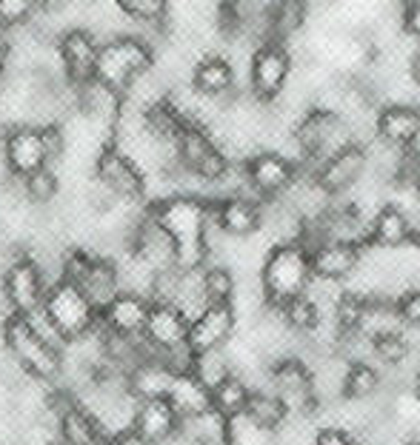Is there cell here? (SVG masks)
Returning <instances> with one entry per match:
<instances>
[{"label": "cell", "mask_w": 420, "mask_h": 445, "mask_svg": "<svg viewBox=\"0 0 420 445\" xmlns=\"http://www.w3.org/2000/svg\"><path fill=\"white\" fill-rule=\"evenodd\" d=\"M155 217L166 228V235L175 240L178 265L198 268L203 237H206V208L192 197H171L158 208Z\"/></svg>", "instance_id": "cell-1"}, {"label": "cell", "mask_w": 420, "mask_h": 445, "mask_svg": "<svg viewBox=\"0 0 420 445\" xmlns=\"http://www.w3.org/2000/svg\"><path fill=\"white\" fill-rule=\"evenodd\" d=\"M312 277V257L295 243L277 246L263 265V292L275 305H289L306 292Z\"/></svg>", "instance_id": "cell-2"}, {"label": "cell", "mask_w": 420, "mask_h": 445, "mask_svg": "<svg viewBox=\"0 0 420 445\" xmlns=\"http://www.w3.org/2000/svg\"><path fill=\"white\" fill-rule=\"evenodd\" d=\"M3 340L9 357L21 365V369L41 382H52L63 371V354L54 351L49 343L37 337L23 317H9L3 323Z\"/></svg>", "instance_id": "cell-3"}, {"label": "cell", "mask_w": 420, "mask_h": 445, "mask_svg": "<svg viewBox=\"0 0 420 445\" xmlns=\"http://www.w3.org/2000/svg\"><path fill=\"white\" fill-rule=\"evenodd\" d=\"M151 66V49L132 34H118L112 41L101 43V57H98V74L94 80L123 94L140 74H146Z\"/></svg>", "instance_id": "cell-4"}, {"label": "cell", "mask_w": 420, "mask_h": 445, "mask_svg": "<svg viewBox=\"0 0 420 445\" xmlns=\"http://www.w3.org/2000/svg\"><path fill=\"white\" fill-rule=\"evenodd\" d=\"M43 312L66 343L83 337L98 323V308L81 292V285H74L69 280H57L49 285V292L43 297Z\"/></svg>", "instance_id": "cell-5"}, {"label": "cell", "mask_w": 420, "mask_h": 445, "mask_svg": "<svg viewBox=\"0 0 420 445\" xmlns=\"http://www.w3.org/2000/svg\"><path fill=\"white\" fill-rule=\"evenodd\" d=\"M49 292L46 274L41 272V265L32 257H21L9 263L3 274V300L6 305L14 308V317H26L34 308L43 305V297Z\"/></svg>", "instance_id": "cell-6"}, {"label": "cell", "mask_w": 420, "mask_h": 445, "mask_svg": "<svg viewBox=\"0 0 420 445\" xmlns=\"http://www.w3.org/2000/svg\"><path fill=\"white\" fill-rule=\"evenodd\" d=\"M57 52H61V61L66 69V80L81 89L86 83L94 80L98 74V57H101V43L89 29L83 26H74L66 29L57 41Z\"/></svg>", "instance_id": "cell-7"}, {"label": "cell", "mask_w": 420, "mask_h": 445, "mask_svg": "<svg viewBox=\"0 0 420 445\" xmlns=\"http://www.w3.org/2000/svg\"><path fill=\"white\" fill-rule=\"evenodd\" d=\"M94 177H98V183H103L118 200L140 197L143 186H146L135 160L118 149H103L98 154V160H94Z\"/></svg>", "instance_id": "cell-8"}, {"label": "cell", "mask_w": 420, "mask_h": 445, "mask_svg": "<svg viewBox=\"0 0 420 445\" xmlns=\"http://www.w3.org/2000/svg\"><path fill=\"white\" fill-rule=\"evenodd\" d=\"M3 160L14 177H29L49 166L46 149L37 126H12L3 138Z\"/></svg>", "instance_id": "cell-9"}, {"label": "cell", "mask_w": 420, "mask_h": 445, "mask_svg": "<svg viewBox=\"0 0 420 445\" xmlns=\"http://www.w3.org/2000/svg\"><path fill=\"white\" fill-rule=\"evenodd\" d=\"M235 308L232 305H206L203 312L189 323V351L192 354H206L215 351V348H223L229 340H232L235 332Z\"/></svg>", "instance_id": "cell-10"}, {"label": "cell", "mask_w": 420, "mask_h": 445, "mask_svg": "<svg viewBox=\"0 0 420 445\" xmlns=\"http://www.w3.org/2000/svg\"><path fill=\"white\" fill-rule=\"evenodd\" d=\"M189 320L175 303H151L146 317L143 340L155 345L158 351H175L189 343Z\"/></svg>", "instance_id": "cell-11"}, {"label": "cell", "mask_w": 420, "mask_h": 445, "mask_svg": "<svg viewBox=\"0 0 420 445\" xmlns=\"http://www.w3.org/2000/svg\"><path fill=\"white\" fill-rule=\"evenodd\" d=\"M289 54L280 46H260L249 63V80L258 100H275L289 80Z\"/></svg>", "instance_id": "cell-12"}, {"label": "cell", "mask_w": 420, "mask_h": 445, "mask_svg": "<svg viewBox=\"0 0 420 445\" xmlns=\"http://www.w3.org/2000/svg\"><path fill=\"white\" fill-rule=\"evenodd\" d=\"M178 425H180V414L171 409V402L166 397H143V400H138L135 422H132V431H135L138 442H143V445L166 442L171 434L178 431Z\"/></svg>", "instance_id": "cell-13"}, {"label": "cell", "mask_w": 420, "mask_h": 445, "mask_svg": "<svg viewBox=\"0 0 420 445\" xmlns=\"http://www.w3.org/2000/svg\"><path fill=\"white\" fill-rule=\"evenodd\" d=\"M149 305L140 294H129L123 292L118 300H112V305H106L101 312V320L109 332H118L123 337L140 340L146 332V317H149Z\"/></svg>", "instance_id": "cell-14"}, {"label": "cell", "mask_w": 420, "mask_h": 445, "mask_svg": "<svg viewBox=\"0 0 420 445\" xmlns=\"http://www.w3.org/2000/svg\"><path fill=\"white\" fill-rule=\"evenodd\" d=\"M366 169V154L357 146H340L335 154H329V160L320 169V188L323 191H343L349 188Z\"/></svg>", "instance_id": "cell-15"}, {"label": "cell", "mask_w": 420, "mask_h": 445, "mask_svg": "<svg viewBox=\"0 0 420 445\" xmlns=\"http://www.w3.org/2000/svg\"><path fill=\"white\" fill-rule=\"evenodd\" d=\"M74 285H81V292L92 300V305L98 308V312H103L106 305H112V300H118L123 294L118 268H114V263L101 260V257H92L86 274L81 277V283H74Z\"/></svg>", "instance_id": "cell-16"}, {"label": "cell", "mask_w": 420, "mask_h": 445, "mask_svg": "<svg viewBox=\"0 0 420 445\" xmlns=\"http://www.w3.org/2000/svg\"><path fill=\"white\" fill-rule=\"evenodd\" d=\"M246 177H249V186L260 195H277L289 186L292 180V166L286 158L275 151H260L249 160L246 166Z\"/></svg>", "instance_id": "cell-17"}, {"label": "cell", "mask_w": 420, "mask_h": 445, "mask_svg": "<svg viewBox=\"0 0 420 445\" xmlns=\"http://www.w3.org/2000/svg\"><path fill=\"white\" fill-rule=\"evenodd\" d=\"M166 400L171 402V409H175L180 417H192V420L212 409V391H209L192 371L178 374L175 380H171V389H169Z\"/></svg>", "instance_id": "cell-18"}, {"label": "cell", "mask_w": 420, "mask_h": 445, "mask_svg": "<svg viewBox=\"0 0 420 445\" xmlns=\"http://www.w3.org/2000/svg\"><path fill=\"white\" fill-rule=\"evenodd\" d=\"M192 86L206 94V98H220V94L232 91L235 86V69L232 63L226 61L220 54H209L195 66V74H192Z\"/></svg>", "instance_id": "cell-19"}, {"label": "cell", "mask_w": 420, "mask_h": 445, "mask_svg": "<svg viewBox=\"0 0 420 445\" xmlns=\"http://www.w3.org/2000/svg\"><path fill=\"white\" fill-rule=\"evenodd\" d=\"M377 131L392 146H409L420 131V114L409 106H389L377 118Z\"/></svg>", "instance_id": "cell-20"}, {"label": "cell", "mask_w": 420, "mask_h": 445, "mask_svg": "<svg viewBox=\"0 0 420 445\" xmlns=\"http://www.w3.org/2000/svg\"><path fill=\"white\" fill-rule=\"evenodd\" d=\"M218 226L232 237H246L260 226V208L246 197H229L215 215Z\"/></svg>", "instance_id": "cell-21"}, {"label": "cell", "mask_w": 420, "mask_h": 445, "mask_svg": "<svg viewBox=\"0 0 420 445\" xmlns=\"http://www.w3.org/2000/svg\"><path fill=\"white\" fill-rule=\"evenodd\" d=\"M57 428H61L63 445H101L103 442V428L94 420V414L86 411L83 405H74L69 414L57 420Z\"/></svg>", "instance_id": "cell-22"}, {"label": "cell", "mask_w": 420, "mask_h": 445, "mask_svg": "<svg viewBox=\"0 0 420 445\" xmlns=\"http://www.w3.org/2000/svg\"><path fill=\"white\" fill-rule=\"evenodd\" d=\"M355 265H357V248L352 243H329L312 257V272L329 280L346 277Z\"/></svg>", "instance_id": "cell-23"}, {"label": "cell", "mask_w": 420, "mask_h": 445, "mask_svg": "<svg viewBox=\"0 0 420 445\" xmlns=\"http://www.w3.org/2000/svg\"><path fill=\"white\" fill-rule=\"evenodd\" d=\"M277 397L286 402V409H295L297 402L309 397V374L297 360H286L275 369Z\"/></svg>", "instance_id": "cell-24"}, {"label": "cell", "mask_w": 420, "mask_h": 445, "mask_svg": "<svg viewBox=\"0 0 420 445\" xmlns=\"http://www.w3.org/2000/svg\"><path fill=\"white\" fill-rule=\"evenodd\" d=\"M340 131V120L332 111H312L297 129V140L306 151H320L332 143V138Z\"/></svg>", "instance_id": "cell-25"}, {"label": "cell", "mask_w": 420, "mask_h": 445, "mask_svg": "<svg viewBox=\"0 0 420 445\" xmlns=\"http://www.w3.org/2000/svg\"><path fill=\"white\" fill-rule=\"evenodd\" d=\"M192 374L206 385L209 391L220 389L229 377H235L232 374V360L223 354V348H215V351H206V354H195Z\"/></svg>", "instance_id": "cell-26"}, {"label": "cell", "mask_w": 420, "mask_h": 445, "mask_svg": "<svg viewBox=\"0 0 420 445\" xmlns=\"http://www.w3.org/2000/svg\"><path fill=\"white\" fill-rule=\"evenodd\" d=\"M57 195H61V174L52 166L23 177V200L29 206H37V208L52 206L57 200Z\"/></svg>", "instance_id": "cell-27"}, {"label": "cell", "mask_w": 420, "mask_h": 445, "mask_svg": "<svg viewBox=\"0 0 420 445\" xmlns=\"http://www.w3.org/2000/svg\"><path fill=\"white\" fill-rule=\"evenodd\" d=\"M246 417H249L252 422H258L260 428H280L286 414H289V409H286V402L277 397V394H252L249 402H246Z\"/></svg>", "instance_id": "cell-28"}, {"label": "cell", "mask_w": 420, "mask_h": 445, "mask_svg": "<svg viewBox=\"0 0 420 445\" xmlns=\"http://www.w3.org/2000/svg\"><path fill=\"white\" fill-rule=\"evenodd\" d=\"M175 151H178V160L186 171H192L209 151H215V143L206 138V134L198 126H183L178 140H175Z\"/></svg>", "instance_id": "cell-29"}, {"label": "cell", "mask_w": 420, "mask_h": 445, "mask_svg": "<svg viewBox=\"0 0 420 445\" xmlns=\"http://www.w3.org/2000/svg\"><path fill=\"white\" fill-rule=\"evenodd\" d=\"M249 397H252V391L246 389V382L243 380H238V377H229L220 389H215L212 391V409L218 411V414H223V417H238V414H243L246 411V402H249Z\"/></svg>", "instance_id": "cell-30"}, {"label": "cell", "mask_w": 420, "mask_h": 445, "mask_svg": "<svg viewBox=\"0 0 420 445\" xmlns=\"http://www.w3.org/2000/svg\"><path fill=\"white\" fill-rule=\"evenodd\" d=\"M226 439L232 442V445H277L275 431L260 428V425H258V422H252L246 414H238V417L229 420Z\"/></svg>", "instance_id": "cell-31"}, {"label": "cell", "mask_w": 420, "mask_h": 445, "mask_svg": "<svg viewBox=\"0 0 420 445\" xmlns=\"http://www.w3.org/2000/svg\"><path fill=\"white\" fill-rule=\"evenodd\" d=\"M409 231H412L409 217L400 208H384L375 220V237L384 246H400L409 237Z\"/></svg>", "instance_id": "cell-32"}, {"label": "cell", "mask_w": 420, "mask_h": 445, "mask_svg": "<svg viewBox=\"0 0 420 445\" xmlns=\"http://www.w3.org/2000/svg\"><path fill=\"white\" fill-rule=\"evenodd\" d=\"M203 294L209 305H232L235 297V277L223 265L203 268Z\"/></svg>", "instance_id": "cell-33"}, {"label": "cell", "mask_w": 420, "mask_h": 445, "mask_svg": "<svg viewBox=\"0 0 420 445\" xmlns=\"http://www.w3.org/2000/svg\"><path fill=\"white\" fill-rule=\"evenodd\" d=\"M118 9L123 17H132L143 26H155L163 17H169V3L163 0H120Z\"/></svg>", "instance_id": "cell-34"}, {"label": "cell", "mask_w": 420, "mask_h": 445, "mask_svg": "<svg viewBox=\"0 0 420 445\" xmlns=\"http://www.w3.org/2000/svg\"><path fill=\"white\" fill-rule=\"evenodd\" d=\"M37 12L32 0H0V34H9L12 29L29 23Z\"/></svg>", "instance_id": "cell-35"}, {"label": "cell", "mask_w": 420, "mask_h": 445, "mask_svg": "<svg viewBox=\"0 0 420 445\" xmlns=\"http://www.w3.org/2000/svg\"><path fill=\"white\" fill-rule=\"evenodd\" d=\"M377 389V374L369 365H352L346 371V394L352 400H366Z\"/></svg>", "instance_id": "cell-36"}, {"label": "cell", "mask_w": 420, "mask_h": 445, "mask_svg": "<svg viewBox=\"0 0 420 445\" xmlns=\"http://www.w3.org/2000/svg\"><path fill=\"white\" fill-rule=\"evenodd\" d=\"M41 140H43V149H46V158H49V166L54 169V163H61L66 158V129L61 123H49V126H41Z\"/></svg>", "instance_id": "cell-37"}, {"label": "cell", "mask_w": 420, "mask_h": 445, "mask_svg": "<svg viewBox=\"0 0 420 445\" xmlns=\"http://www.w3.org/2000/svg\"><path fill=\"white\" fill-rule=\"evenodd\" d=\"M283 308H286V323H289L292 328H300V332L312 328L315 320H317V308H315V303H309L306 297H297L295 303L283 305Z\"/></svg>", "instance_id": "cell-38"}, {"label": "cell", "mask_w": 420, "mask_h": 445, "mask_svg": "<svg viewBox=\"0 0 420 445\" xmlns=\"http://www.w3.org/2000/svg\"><path fill=\"white\" fill-rule=\"evenodd\" d=\"M375 351L384 357L386 362H400L406 357V345L397 340V334H384L377 343H375Z\"/></svg>", "instance_id": "cell-39"}, {"label": "cell", "mask_w": 420, "mask_h": 445, "mask_svg": "<svg viewBox=\"0 0 420 445\" xmlns=\"http://www.w3.org/2000/svg\"><path fill=\"white\" fill-rule=\"evenodd\" d=\"M317 445H352L346 434H340L335 428H326V431H320L317 434Z\"/></svg>", "instance_id": "cell-40"}, {"label": "cell", "mask_w": 420, "mask_h": 445, "mask_svg": "<svg viewBox=\"0 0 420 445\" xmlns=\"http://www.w3.org/2000/svg\"><path fill=\"white\" fill-rule=\"evenodd\" d=\"M400 312H403V317L406 320H420V294H412L409 300H403V308H400Z\"/></svg>", "instance_id": "cell-41"}]
</instances>
